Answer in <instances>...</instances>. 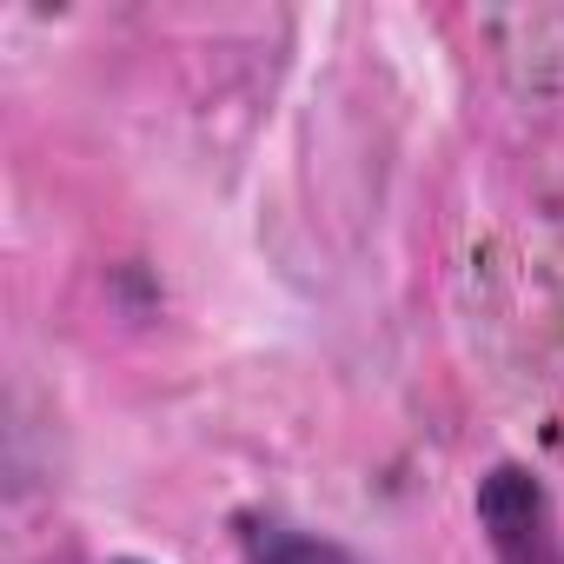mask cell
Here are the masks:
<instances>
[{
	"label": "cell",
	"mask_w": 564,
	"mask_h": 564,
	"mask_svg": "<svg viewBox=\"0 0 564 564\" xmlns=\"http://www.w3.org/2000/svg\"><path fill=\"white\" fill-rule=\"evenodd\" d=\"M478 524H485L498 564H564V531L551 518V498L518 465H498L478 485Z\"/></svg>",
	"instance_id": "1"
},
{
	"label": "cell",
	"mask_w": 564,
	"mask_h": 564,
	"mask_svg": "<svg viewBox=\"0 0 564 564\" xmlns=\"http://www.w3.org/2000/svg\"><path fill=\"white\" fill-rule=\"evenodd\" d=\"M246 544H252V564H352V551L306 538V531H286V524H252Z\"/></svg>",
	"instance_id": "2"
}]
</instances>
